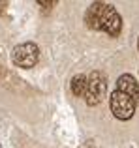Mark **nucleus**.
<instances>
[{
	"instance_id": "423d86ee",
	"label": "nucleus",
	"mask_w": 139,
	"mask_h": 148,
	"mask_svg": "<svg viewBox=\"0 0 139 148\" xmlns=\"http://www.w3.org/2000/svg\"><path fill=\"white\" fill-rule=\"evenodd\" d=\"M120 30H122V19H120V15H118V11H115V13L111 15V19L107 21L103 32L111 38H117L118 34H120Z\"/></svg>"
},
{
	"instance_id": "20e7f679",
	"label": "nucleus",
	"mask_w": 139,
	"mask_h": 148,
	"mask_svg": "<svg viewBox=\"0 0 139 148\" xmlns=\"http://www.w3.org/2000/svg\"><path fill=\"white\" fill-rule=\"evenodd\" d=\"M109 103H111V111H113L115 118L118 120H130L136 112V101L120 90H115L111 94Z\"/></svg>"
},
{
	"instance_id": "f03ea898",
	"label": "nucleus",
	"mask_w": 139,
	"mask_h": 148,
	"mask_svg": "<svg viewBox=\"0 0 139 148\" xmlns=\"http://www.w3.org/2000/svg\"><path fill=\"white\" fill-rule=\"evenodd\" d=\"M107 92V81L102 71H92L87 79V94H85V101L87 105L94 107V105L102 103Z\"/></svg>"
},
{
	"instance_id": "39448f33",
	"label": "nucleus",
	"mask_w": 139,
	"mask_h": 148,
	"mask_svg": "<svg viewBox=\"0 0 139 148\" xmlns=\"http://www.w3.org/2000/svg\"><path fill=\"white\" fill-rule=\"evenodd\" d=\"M117 90H120V92H124L126 96H130L133 101H139V83L136 79H133L132 75H120L118 77V81H117Z\"/></svg>"
},
{
	"instance_id": "6e6552de",
	"label": "nucleus",
	"mask_w": 139,
	"mask_h": 148,
	"mask_svg": "<svg viewBox=\"0 0 139 148\" xmlns=\"http://www.w3.org/2000/svg\"><path fill=\"white\" fill-rule=\"evenodd\" d=\"M38 4H40V6H43L45 10H47V8L51 10V6H53L55 2H53V0H38Z\"/></svg>"
},
{
	"instance_id": "7ed1b4c3",
	"label": "nucleus",
	"mask_w": 139,
	"mask_h": 148,
	"mask_svg": "<svg viewBox=\"0 0 139 148\" xmlns=\"http://www.w3.org/2000/svg\"><path fill=\"white\" fill-rule=\"evenodd\" d=\"M38 58H40V49L36 43H30V41L17 45L11 51V60L19 68H34L38 64Z\"/></svg>"
},
{
	"instance_id": "9b49d317",
	"label": "nucleus",
	"mask_w": 139,
	"mask_h": 148,
	"mask_svg": "<svg viewBox=\"0 0 139 148\" xmlns=\"http://www.w3.org/2000/svg\"><path fill=\"white\" fill-rule=\"evenodd\" d=\"M0 148H2V146H0Z\"/></svg>"
},
{
	"instance_id": "9d476101",
	"label": "nucleus",
	"mask_w": 139,
	"mask_h": 148,
	"mask_svg": "<svg viewBox=\"0 0 139 148\" xmlns=\"http://www.w3.org/2000/svg\"><path fill=\"white\" fill-rule=\"evenodd\" d=\"M137 49H139V40H137Z\"/></svg>"
},
{
	"instance_id": "1a4fd4ad",
	"label": "nucleus",
	"mask_w": 139,
	"mask_h": 148,
	"mask_svg": "<svg viewBox=\"0 0 139 148\" xmlns=\"http://www.w3.org/2000/svg\"><path fill=\"white\" fill-rule=\"evenodd\" d=\"M4 11H6V4L0 2V13H4Z\"/></svg>"
},
{
	"instance_id": "f257e3e1",
	"label": "nucleus",
	"mask_w": 139,
	"mask_h": 148,
	"mask_svg": "<svg viewBox=\"0 0 139 148\" xmlns=\"http://www.w3.org/2000/svg\"><path fill=\"white\" fill-rule=\"evenodd\" d=\"M115 8L111 4H103V2H94L88 6L87 13H85V23L88 28L92 30H103L107 25V21L111 19V15L115 13Z\"/></svg>"
},
{
	"instance_id": "0eeeda50",
	"label": "nucleus",
	"mask_w": 139,
	"mask_h": 148,
	"mask_svg": "<svg viewBox=\"0 0 139 148\" xmlns=\"http://www.w3.org/2000/svg\"><path fill=\"white\" fill-rule=\"evenodd\" d=\"M72 92L77 98H83L87 94V77L85 75H75L72 79Z\"/></svg>"
}]
</instances>
